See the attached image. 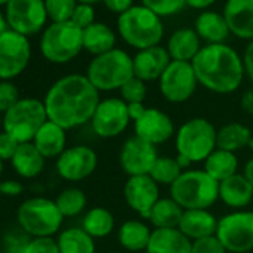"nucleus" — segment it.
Masks as SVG:
<instances>
[{
	"label": "nucleus",
	"mask_w": 253,
	"mask_h": 253,
	"mask_svg": "<svg viewBox=\"0 0 253 253\" xmlns=\"http://www.w3.org/2000/svg\"><path fill=\"white\" fill-rule=\"evenodd\" d=\"M152 231L149 226L140 220H126L121 225L118 232V240L121 246L130 252L146 250Z\"/></svg>",
	"instance_id": "obj_29"
},
{
	"label": "nucleus",
	"mask_w": 253,
	"mask_h": 253,
	"mask_svg": "<svg viewBox=\"0 0 253 253\" xmlns=\"http://www.w3.org/2000/svg\"><path fill=\"white\" fill-rule=\"evenodd\" d=\"M192 253H226V249L216 235L192 241Z\"/></svg>",
	"instance_id": "obj_43"
},
{
	"label": "nucleus",
	"mask_w": 253,
	"mask_h": 253,
	"mask_svg": "<svg viewBox=\"0 0 253 253\" xmlns=\"http://www.w3.org/2000/svg\"><path fill=\"white\" fill-rule=\"evenodd\" d=\"M5 15L9 30L26 38L42 32L48 21L45 0H11Z\"/></svg>",
	"instance_id": "obj_12"
},
{
	"label": "nucleus",
	"mask_w": 253,
	"mask_h": 253,
	"mask_svg": "<svg viewBox=\"0 0 253 253\" xmlns=\"http://www.w3.org/2000/svg\"><path fill=\"white\" fill-rule=\"evenodd\" d=\"M124 198L130 209L148 219L152 207L160 200L158 183L149 176H131L124 186Z\"/></svg>",
	"instance_id": "obj_17"
},
{
	"label": "nucleus",
	"mask_w": 253,
	"mask_h": 253,
	"mask_svg": "<svg viewBox=\"0 0 253 253\" xmlns=\"http://www.w3.org/2000/svg\"><path fill=\"white\" fill-rule=\"evenodd\" d=\"M9 2H11V0H0V6H6Z\"/></svg>",
	"instance_id": "obj_55"
},
{
	"label": "nucleus",
	"mask_w": 253,
	"mask_h": 253,
	"mask_svg": "<svg viewBox=\"0 0 253 253\" xmlns=\"http://www.w3.org/2000/svg\"><path fill=\"white\" fill-rule=\"evenodd\" d=\"M82 42L84 49L97 57L115 49L116 36L109 26L103 23H94L82 30Z\"/></svg>",
	"instance_id": "obj_28"
},
{
	"label": "nucleus",
	"mask_w": 253,
	"mask_h": 253,
	"mask_svg": "<svg viewBox=\"0 0 253 253\" xmlns=\"http://www.w3.org/2000/svg\"><path fill=\"white\" fill-rule=\"evenodd\" d=\"M32 60L29 38L8 30L0 36V81H12L20 76Z\"/></svg>",
	"instance_id": "obj_11"
},
{
	"label": "nucleus",
	"mask_w": 253,
	"mask_h": 253,
	"mask_svg": "<svg viewBox=\"0 0 253 253\" xmlns=\"http://www.w3.org/2000/svg\"><path fill=\"white\" fill-rule=\"evenodd\" d=\"M63 219L55 201L43 197L27 198L17 210V222L30 238L52 237L60 231Z\"/></svg>",
	"instance_id": "obj_6"
},
{
	"label": "nucleus",
	"mask_w": 253,
	"mask_h": 253,
	"mask_svg": "<svg viewBox=\"0 0 253 253\" xmlns=\"http://www.w3.org/2000/svg\"><path fill=\"white\" fill-rule=\"evenodd\" d=\"M201 39L197 35L195 29H179L176 30L167 43L169 55L173 61H186L192 63L197 54L201 51Z\"/></svg>",
	"instance_id": "obj_24"
},
{
	"label": "nucleus",
	"mask_w": 253,
	"mask_h": 253,
	"mask_svg": "<svg viewBox=\"0 0 253 253\" xmlns=\"http://www.w3.org/2000/svg\"><path fill=\"white\" fill-rule=\"evenodd\" d=\"M222 15L234 36L253 41V0H226Z\"/></svg>",
	"instance_id": "obj_20"
},
{
	"label": "nucleus",
	"mask_w": 253,
	"mask_h": 253,
	"mask_svg": "<svg viewBox=\"0 0 253 253\" xmlns=\"http://www.w3.org/2000/svg\"><path fill=\"white\" fill-rule=\"evenodd\" d=\"M170 63L171 58L169 55V51L160 45L142 49L133 58L134 76L142 79L143 82L160 79Z\"/></svg>",
	"instance_id": "obj_19"
},
{
	"label": "nucleus",
	"mask_w": 253,
	"mask_h": 253,
	"mask_svg": "<svg viewBox=\"0 0 253 253\" xmlns=\"http://www.w3.org/2000/svg\"><path fill=\"white\" fill-rule=\"evenodd\" d=\"M216 237L226 252L246 253L253 249V211L238 210L217 222Z\"/></svg>",
	"instance_id": "obj_10"
},
{
	"label": "nucleus",
	"mask_w": 253,
	"mask_h": 253,
	"mask_svg": "<svg viewBox=\"0 0 253 253\" xmlns=\"http://www.w3.org/2000/svg\"><path fill=\"white\" fill-rule=\"evenodd\" d=\"M157 158L158 155L155 146L137 136L126 140L119 152L121 167L130 177L149 174Z\"/></svg>",
	"instance_id": "obj_16"
},
{
	"label": "nucleus",
	"mask_w": 253,
	"mask_h": 253,
	"mask_svg": "<svg viewBox=\"0 0 253 253\" xmlns=\"http://www.w3.org/2000/svg\"><path fill=\"white\" fill-rule=\"evenodd\" d=\"M118 32L125 43L142 51L158 46L164 36V24L161 17L142 5L119 15Z\"/></svg>",
	"instance_id": "obj_3"
},
{
	"label": "nucleus",
	"mask_w": 253,
	"mask_h": 253,
	"mask_svg": "<svg viewBox=\"0 0 253 253\" xmlns=\"http://www.w3.org/2000/svg\"><path fill=\"white\" fill-rule=\"evenodd\" d=\"M8 30H9V26H8V21H6V15L0 12V36H2Z\"/></svg>",
	"instance_id": "obj_51"
},
{
	"label": "nucleus",
	"mask_w": 253,
	"mask_h": 253,
	"mask_svg": "<svg viewBox=\"0 0 253 253\" xmlns=\"http://www.w3.org/2000/svg\"><path fill=\"white\" fill-rule=\"evenodd\" d=\"M78 6V0H45L48 18L52 23H66L72 20V15Z\"/></svg>",
	"instance_id": "obj_37"
},
{
	"label": "nucleus",
	"mask_w": 253,
	"mask_h": 253,
	"mask_svg": "<svg viewBox=\"0 0 253 253\" xmlns=\"http://www.w3.org/2000/svg\"><path fill=\"white\" fill-rule=\"evenodd\" d=\"M82 49V30L72 21L52 23L42 33L41 52L49 63L66 64L76 58Z\"/></svg>",
	"instance_id": "obj_8"
},
{
	"label": "nucleus",
	"mask_w": 253,
	"mask_h": 253,
	"mask_svg": "<svg viewBox=\"0 0 253 253\" xmlns=\"http://www.w3.org/2000/svg\"><path fill=\"white\" fill-rule=\"evenodd\" d=\"M136 136L151 145H161L174 134L171 118L157 107H146L143 115L134 121Z\"/></svg>",
	"instance_id": "obj_18"
},
{
	"label": "nucleus",
	"mask_w": 253,
	"mask_h": 253,
	"mask_svg": "<svg viewBox=\"0 0 253 253\" xmlns=\"http://www.w3.org/2000/svg\"><path fill=\"white\" fill-rule=\"evenodd\" d=\"M86 78L98 91L121 89V86L134 78L133 58L122 49H112L91 60Z\"/></svg>",
	"instance_id": "obj_5"
},
{
	"label": "nucleus",
	"mask_w": 253,
	"mask_h": 253,
	"mask_svg": "<svg viewBox=\"0 0 253 253\" xmlns=\"http://www.w3.org/2000/svg\"><path fill=\"white\" fill-rule=\"evenodd\" d=\"M183 209L170 197L160 198L149 213V220L155 228H179Z\"/></svg>",
	"instance_id": "obj_32"
},
{
	"label": "nucleus",
	"mask_w": 253,
	"mask_h": 253,
	"mask_svg": "<svg viewBox=\"0 0 253 253\" xmlns=\"http://www.w3.org/2000/svg\"><path fill=\"white\" fill-rule=\"evenodd\" d=\"M100 2V0H78V3H86V5H94Z\"/></svg>",
	"instance_id": "obj_52"
},
{
	"label": "nucleus",
	"mask_w": 253,
	"mask_h": 253,
	"mask_svg": "<svg viewBox=\"0 0 253 253\" xmlns=\"http://www.w3.org/2000/svg\"><path fill=\"white\" fill-rule=\"evenodd\" d=\"M182 167L179 166L176 158H170V157H158L157 161L154 163L149 176L157 182V183H163V185H173L177 177L182 174Z\"/></svg>",
	"instance_id": "obj_36"
},
{
	"label": "nucleus",
	"mask_w": 253,
	"mask_h": 253,
	"mask_svg": "<svg viewBox=\"0 0 253 253\" xmlns=\"http://www.w3.org/2000/svg\"><path fill=\"white\" fill-rule=\"evenodd\" d=\"M195 32L207 45L223 43L231 33L223 15L213 11H204L198 15L195 20Z\"/></svg>",
	"instance_id": "obj_27"
},
{
	"label": "nucleus",
	"mask_w": 253,
	"mask_h": 253,
	"mask_svg": "<svg viewBox=\"0 0 253 253\" xmlns=\"http://www.w3.org/2000/svg\"><path fill=\"white\" fill-rule=\"evenodd\" d=\"M198 85V79L192 63L173 61L160 78V89L163 97L170 103H183L189 100Z\"/></svg>",
	"instance_id": "obj_14"
},
{
	"label": "nucleus",
	"mask_w": 253,
	"mask_h": 253,
	"mask_svg": "<svg viewBox=\"0 0 253 253\" xmlns=\"http://www.w3.org/2000/svg\"><path fill=\"white\" fill-rule=\"evenodd\" d=\"M82 228L92 238H103L113 231L115 217L107 209L94 207L85 213L84 220H82Z\"/></svg>",
	"instance_id": "obj_34"
},
{
	"label": "nucleus",
	"mask_w": 253,
	"mask_h": 253,
	"mask_svg": "<svg viewBox=\"0 0 253 253\" xmlns=\"http://www.w3.org/2000/svg\"><path fill=\"white\" fill-rule=\"evenodd\" d=\"M237 167H238V160L235 154L217 148L204 161V171L216 182H222L237 174Z\"/></svg>",
	"instance_id": "obj_30"
},
{
	"label": "nucleus",
	"mask_w": 253,
	"mask_h": 253,
	"mask_svg": "<svg viewBox=\"0 0 253 253\" xmlns=\"http://www.w3.org/2000/svg\"><path fill=\"white\" fill-rule=\"evenodd\" d=\"M219 198L232 209H244L253 200V186L244 174H234L219 182Z\"/></svg>",
	"instance_id": "obj_23"
},
{
	"label": "nucleus",
	"mask_w": 253,
	"mask_h": 253,
	"mask_svg": "<svg viewBox=\"0 0 253 253\" xmlns=\"http://www.w3.org/2000/svg\"><path fill=\"white\" fill-rule=\"evenodd\" d=\"M145 110H146V107H145L143 103H133V104H128V113H130V118H131L133 121H137V119L143 115Z\"/></svg>",
	"instance_id": "obj_48"
},
{
	"label": "nucleus",
	"mask_w": 253,
	"mask_h": 253,
	"mask_svg": "<svg viewBox=\"0 0 253 253\" xmlns=\"http://www.w3.org/2000/svg\"><path fill=\"white\" fill-rule=\"evenodd\" d=\"M63 126H60L58 124L52 122V121H46L41 130L36 133L35 139H33V145L38 148V151L42 154V157L45 160L48 158H58L67 148V136Z\"/></svg>",
	"instance_id": "obj_22"
},
{
	"label": "nucleus",
	"mask_w": 253,
	"mask_h": 253,
	"mask_svg": "<svg viewBox=\"0 0 253 253\" xmlns=\"http://www.w3.org/2000/svg\"><path fill=\"white\" fill-rule=\"evenodd\" d=\"M217 131L210 121L204 118H192L180 125L176 131L177 155L192 163H201L216 149Z\"/></svg>",
	"instance_id": "obj_9"
},
{
	"label": "nucleus",
	"mask_w": 253,
	"mask_h": 253,
	"mask_svg": "<svg viewBox=\"0 0 253 253\" xmlns=\"http://www.w3.org/2000/svg\"><path fill=\"white\" fill-rule=\"evenodd\" d=\"M24 253H60V247L52 237H33L26 244Z\"/></svg>",
	"instance_id": "obj_41"
},
{
	"label": "nucleus",
	"mask_w": 253,
	"mask_h": 253,
	"mask_svg": "<svg viewBox=\"0 0 253 253\" xmlns=\"http://www.w3.org/2000/svg\"><path fill=\"white\" fill-rule=\"evenodd\" d=\"M142 3L158 17H170L183 9L186 0H142Z\"/></svg>",
	"instance_id": "obj_39"
},
{
	"label": "nucleus",
	"mask_w": 253,
	"mask_h": 253,
	"mask_svg": "<svg viewBox=\"0 0 253 253\" xmlns=\"http://www.w3.org/2000/svg\"><path fill=\"white\" fill-rule=\"evenodd\" d=\"M243 66H244V75L249 76V79L253 82V41L247 45L244 55H243Z\"/></svg>",
	"instance_id": "obj_47"
},
{
	"label": "nucleus",
	"mask_w": 253,
	"mask_h": 253,
	"mask_svg": "<svg viewBox=\"0 0 253 253\" xmlns=\"http://www.w3.org/2000/svg\"><path fill=\"white\" fill-rule=\"evenodd\" d=\"M48 121L43 100L21 97L8 112L3 113V131L20 143L33 142L41 126Z\"/></svg>",
	"instance_id": "obj_7"
},
{
	"label": "nucleus",
	"mask_w": 253,
	"mask_h": 253,
	"mask_svg": "<svg viewBox=\"0 0 253 253\" xmlns=\"http://www.w3.org/2000/svg\"><path fill=\"white\" fill-rule=\"evenodd\" d=\"M2 173H3V161L0 160V177H2Z\"/></svg>",
	"instance_id": "obj_56"
},
{
	"label": "nucleus",
	"mask_w": 253,
	"mask_h": 253,
	"mask_svg": "<svg viewBox=\"0 0 253 253\" xmlns=\"http://www.w3.org/2000/svg\"><path fill=\"white\" fill-rule=\"evenodd\" d=\"M3 131V113L0 112V133Z\"/></svg>",
	"instance_id": "obj_53"
},
{
	"label": "nucleus",
	"mask_w": 253,
	"mask_h": 253,
	"mask_svg": "<svg viewBox=\"0 0 253 253\" xmlns=\"http://www.w3.org/2000/svg\"><path fill=\"white\" fill-rule=\"evenodd\" d=\"M130 121L131 118L128 113V104L122 98L110 97L100 100L91 118V126L98 137L112 139L124 133Z\"/></svg>",
	"instance_id": "obj_13"
},
{
	"label": "nucleus",
	"mask_w": 253,
	"mask_h": 253,
	"mask_svg": "<svg viewBox=\"0 0 253 253\" xmlns=\"http://www.w3.org/2000/svg\"><path fill=\"white\" fill-rule=\"evenodd\" d=\"M11 164L20 177L33 179V177H38L43 171L45 158L32 142L20 143L14 158L11 160Z\"/></svg>",
	"instance_id": "obj_26"
},
{
	"label": "nucleus",
	"mask_w": 253,
	"mask_h": 253,
	"mask_svg": "<svg viewBox=\"0 0 253 253\" xmlns=\"http://www.w3.org/2000/svg\"><path fill=\"white\" fill-rule=\"evenodd\" d=\"M20 98V89L12 81H0V112H8Z\"/></svg>",
	"instance_id": "obj_40"
},
{
	"label": "nucleus",
	"mask_w": 253,
	"mask_h": 253,
	"mask_svg": "<svg viewBox=\"0 0 253 253\" xmlns=\"http://www.w3.org/2000/svg\"><path fill=\"white\" fill-rule=\"evenodd\" d=\"M198 84L216 94L238 89L244 78L243 58L225 43L206 45L192 60Z\"/></svg>",
	"instance_id": "obj_2"
},
{
	"label": "nucleus",
	"mask_w": 253,
	"mask_h": 253,
	"mask_svg": "<svg viewBox=\"0 0 253 253\" xmlns=\"http://www.w3.org/2000/svg\"><path fill=\"white\" fill-rule=\"evenodd\" d=\"M76 27H79L81 30H85L86 27H89L91 24L95 23V11L92 8V5H86V3H78L72 20H70Z\"/></svg>",
	"instance_id": "obj_42"
},
{
	"label": "nucleus",
	"mask_w": 253,
	"mask_h": 253,
	"mask_svg": "<svg viewBox=\"0 0 253 253\" xmlns=\"http://www.w3.org/2000/svg\"><path fill=\"white\" fill-rule=\"evenodd\" d=\"M247 148L253 152V136H252V139L249 140V145H247Z\"/></svg>",
	"instance_id": "obj_54"
},
{
	"label": "nucleus",
	"mask_w": 253,
	"mask_h": 253,
	"mask_svg": "<svg viewBox=\"0 0 253 253\" xmlns=\"http://www.w3.org/2000/svg\"><path fill=\"white\" fill-rule=\"evenodd\" d=\"M252 133L246 125L240 122H229L223 125L216 134V148L228 152H235L249 145Z\"/></svg>",
	"instance_id": "obj_31"
},
{
	"label": "nucleus",
	"mask_w": 253,
	"mask_h": 253,
	"mask_svg": "<svg viewBox=\"0 0 253 253\" xmlns=\"http://www.w3.org/2000/svg\"><path fill=\"white\" fill-rule=\"evenodd\" d=\"M121 97L126 104H133V103H143L146 98V82H143L139 78H131L128 82H125L121 86Z\"/></svg>",
	"instance_id": "obj_38"
},
{
	"label": "nucleus",
	"mask_w": 253,
	"mask_h": 253,
	"mask_svg": "<svg viewBox=\"0 0 253 253\" xmlns=\"http://www.w3.org/2000/svg\"><path fill=\"white\" fill-rule=\"evenodd\" d=\"M21 192H23V185L18 180L9 179V180H2V182H0V195L17 197Z\"/></svg>",
	"instance_id": "obj_45"
},
{
	"label": "nucleus",
	"mask_w": 253,
	"mask_h": 253,
	"mask_svg": "<svg viewBox=\"0 0 253 253\" xmlns=\"http://www.w3.org/2000/svg\"><path fill=\"white\" fill-rule=\"evenodd\" d=\"M106 253H119V252H106Z\"/></svg>",
	"instance_id": "obj_57"
},
{
	"label": "nucleus",
	"mask_w": 253,
	"mask_h": 253,
	"mask_svg": "<svg viewBox=\"0 0 253 253\" xmlns=\"http://www.w3.org/2000/svg\"><path fill=\"white\" fill-rule=\"evenodd\" d=\"M60 253H94V238L84 228H67L57 238Z\"/></svg>",
	"instance_id": "obj_33"
},
{
	"label": "nucleus",
	"mask_w": 253,
	"mask_h": 253,
	"mask_svg": "<svg viewBox=\"0 0 253 253\" xmlns=\"http://www.w3.org/2000/svg\"><path fill=\"white\" fill-rule=\"evenodd\" d=\"M98 92L86 75L72 73L60 78L49 86L43 98L48 121L58 124L64 130L91 122L100 103Z\"/></svg>",
	"instance_id": "obj_1"
},
{
	"label": "nucleus",
	"mask_w": 253,
	"mask_h": 253,
	"mask_svg": "<svg viewBox=\"0 0 253 253\" xmlns=\"http://www.w3.org/2000/svg\"><path fill=\"white\" fill-rule=\"evenodd\" d=\"M97 154L89 146L78 145L67 148L58 158H57V173L69 180V182H79L89 177L94 170L97 169Z\"/></svg>",
	"instance_id": "obj_15"
},
{
	"label": "nucleus",
	"mask_w": 253,
	"mask_h": 253,
	"mask_svg": "<svg viewBox=\"0 0 253 253\" xmlns=\"http://www.w3.org/2000/svg\"><path fill=\"white\" fill-rule=\"evenodd\" d=\"M101 2L109 11L119 14V15L126 12L130 8H133V0H101Z\"/></svg>",
	"instance_id": "obj_46"
},
{
	"label": "nucleus",
	"mask_w": 253,
	"mask_h": 253,
	"mask_svg": "<svg viewBox=\"0 0 253 253\" xmlns=\"http://www.w3.org/2000/svg\"><path fill=\"white\" fill-rule=\"evenodd\" d=\"M146 253H192V241L179 228H155Z\"/></svg>",
	"instance_id": "obj_21"
},
{
	"label": "nucleus",
	"mask_w": 253,
	"mask_h": 253,
	"mask_svg": "<svg viewBox=\"0 0 253 253\" xmlns=\"http://www.w3.org/2000/svg\"><path fill=\"white\" fill-rule=\"evenodd\" d=\"M216 0H186V5H189L194 9H206L210 8Z\"/></svg>",
	"instance_id": "obj_49"
},
{
	"label": "nucleus",
	"mask_w": 253,
	"mask_h": 253,
	"mask_svg": "<svg viewBox=\"0 0 253 253\" xmlns=\"http://www.w3.org/2000/svg\"><path fill=\"white\" fill-rule=\"evenodd\" d=\"M170 192L183 210H207L219 198V182L204 170H188L170 186Z\"/></svg>",
	"instance_id": "obj_4"
},
{
	"label": "nucleus",
	"mask_w": 253,
	"mask_h": 253,
	"mask_svg": "<svg viewBox=\"0 0 253 253\" xmlns=\"http://www.w3.org/2000/svg\"><path fill=\"white\" fill-rule=\"evenodd\" d=\"M216 217L209 210H185L179 223V229L192 241L210 235L217 231Z\"/></svg>",
	"instance_id": "obj_25"
},
{
	"label": "nucleus",
	"mask_w": 253,
	"mask_h": 253,
	"mask_svg": "<svg viewBox=\"0 0 253 253\" xmlns=\"http://www.w3.org/2000/svg\"><path fill=\"white\" fill-rule=\"evenodd\" d=\"M243 174L246 176V179H247V180L252 183V186H253V158L247 161V164H246V167H244V173H243Z\"/></svg>",
	"instance_id": "obj_50"
},
{
	"label": "nucleus",
	"mask_w": 253,
	"mask_h": 253,
	"mask_svg": "<svg viewBox=\"0 0 253 253\" xmlns=\"http://www.w3.org/2000/svg\"><path fill=\"white\" fill-rule=\"evenodd\" d=\"M55 204L64 217H73L84 211L86 206V195L79 188H66L55 198Z\"/></svg>",
	"instance_id": "obj_35"
},
{
	"label": "nucleus",
	"mask_w": 253,
	"mask_h": 253,
	"mask_svg": "<svg viewBox=\"0 0 253 253\" xmlns=\"http://www.w3.org/2000/svg\"><path fill=\"white\" fill-rule=\"evenodd\" d=\"M20 146V142L17 139H14L11 134L2 131L0 133V160L3 163L5 161H11L17 152Z\"/></svg>",
	"instance_id": "obj_44"
}]
</instances>
